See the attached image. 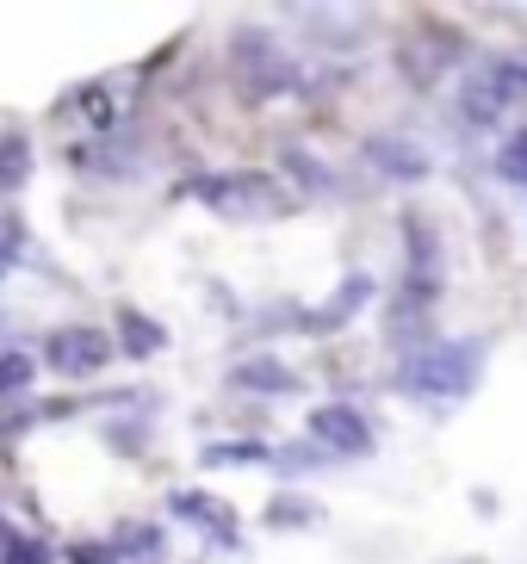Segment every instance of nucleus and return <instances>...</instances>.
<instances>
[{
  "mask_svg": "<svg viewBox=\"0 0 527 564\" xmlns=\"http://www.w3.org/2000/svg\"><path fill=\"white\" fill-rule=\"evenodd\" d=\"M478 366H484V341H434V348L410 354L404 366V391L410 398H429V403H460L472 384H478Z\"/></svg>",
  "mask_w": 527,
  "mask_h": 564,
  "instance_id": "obj_1",
  "label": "nucleus"
},
{
  "mask_svg": "<svg viewBox=\"0 0 527 564\" xmlns=\"http://www.w3.org/2000/svg\"><path fill=\"white\" fill-rule=\"evenodd\" d=\"M193 199H205L217 217H273L286 193L267 174H212V181H193Z\"/></svg>",
  "mask_w": 527,
  "mask_h": 564,
  "instance_id": "obj_2",
  "label": "nucleus"
},
{
  "mask_svg": "<svg viewBox=\"0 0 527 564\" xmlns=\"http://www.w3.org/2000/svg\"><path fill=\"white\" fill-rule=\"evenodd\" d=\"M521 100H527V63L472 68V75H465V94H460V106H465L472 124H496V118L509 112V106H521Z\"/></svg>",
  "mask_w": 527,
  "mask_h": 564,
  "instance_id": "obj_3",
  "label": "nucleus"
},
{
  "mask_svg": "<svg viewBox=\"0 0 527 564\" xmlns=\"http://www.w3.org/2000/svg\"><path fill=\"white\" fill-rule=\"evenodd\" d=\"M236 63H243V87H248V94H286V87H298L292 56L273 51V37H267V32H243V37H236Z\"/></svg>",
  "mask_w": 527,
  "mask_h": 564,
  "instance_id": "obj_4",
  "label": "nucleus"
},
{
  "mask_svg": "<svg viewBox=\"0 0 527 564\" xmlns=\"http://www.w3.org/2000/svg\"><path fill=\"white\" fill-rule=\"evenodd\" d=\"M44 360H50V372H63V379H94L99 366L112 360V341L99 329H87V323H75V329H56L44 341Z\"/></svg>",
  "mask_w": 527,
  "mask_h": 564,
  "instance_id": "obj_5",
  "label": "nucleus"
},
{
  "mask_svg": "<svg viewBox=\"0 0 527 564\" xmlns=\"http://www.w3.org/2000/svg\"><path fill=\"white\" fill-rule=\"evenodd\" d=\"M311 441L335 459H366L373 453V429H366V415L354 403H323L311 410Z\"/></svg>",
  "mask_w": 527,
  "mask_h": 564,
  "instance_id": "obj_6",
  "label": "nucleus"
},
{
  "mask_svg": "<svg viewBox=\"0 0 527 564\" xmlns=\"http://www.w3.org/2000/svg\"><path fill=\"white\" fill-rule=\"evenodd\" d=\"M366 162L379 167V174H391V181H422L429 174V150L410 143V137H373L366 143Z\"/></svg>",
  "mask_w": 527,
  "mask_h": 564,
  "instance_id": "obj_7",
  "label": "nucleus"
},
{
  "mask_svg": "<svg viewBox=\"0 0 527 564\" xmlns=\"http://www.w3.org/2000/svg\"><path fill=\"white\" fill-rule=\"evenodd\" d=\"M168 509L181 514V521H193V528L217 533V540H236L230 509H224V502H212V497H198V490H174V502H168Z\"/></svg>",
  "mask_w": 527,
  "mask_h": 564,
  "instance_id": "obj_8",
  "label": "nucleus"
},
{
  "mask_svg": "<svg viewBox=\"0 0 527 564\" xmlns=\"http://www.w3.org/2000/svg\"><path fill=\"white\" fill-rule=\"evenodd\" d=\"M236 391H267V398H286V391H298V372H286L280 360H243L230 372Z\"/></svg>",
  "mask_w": 527,
  "mask_h": 564,
  "instance_id": "obj_9",
  "label": "nucleus"
},
{
  "mask_svg": "<svg viewBox=\"0 0 527 564\" xmlns=\"http://www.w3.org/2000/svg\"><path fill=\"white\" fill-rule=\"evenodd\" d=\"M373 299V280H366V273H354V280H342V292H335L330 304H323V311L311 316V329H342L347 316L361 311V304Z\"/></svg>",
  "mask_w": 527,
  "mask_h": 564,
  "instance_id": "obj_10",
  "label": "nucleus"
},
{
  "mask_svg": "<svg viewBox=\"0 0 527 564\" xmlns=\"http://www.w3.org/2000/svg\"><path fill=\"white\" fill-rule=\"evenodd\" d=\"M25 167H32V150H25V137L7 131V137H0V186H19V181H25Z\"/></svg>",
  "mask_w": 527,
  "mask_h": 564,
  "instance_id": "obj_11",
  "label": "nucleus"
},
{
  "mask_svg": "<svg viewBox=\"0 0 527 564\" xmlns=\"http://www.w3.org/2000/svg\"><path fill=\"white\" fill-rule=\"evenodd\" d=\"M162 348V329L149 323V316L125 311V354H137V360H149V354Z\"/></svg>",
  "mask_w": 527,
  "mask_h": 564,
  "instance_id": "obj_12",
  "label": "nucleus"
},
{
  "mask_svg": "<svg viewBox=\"0 0 527 564\" xmlns=\"http://www.w3.org/2000/svg\"><path fill=\"white\" fill-rule=\"evenodd\" d=\"M267 447L261 441H224V447H205V465H261Z\"/></svg>",
  "mask_w": 527,
  "mask_h": 564,
  "instance_id": "obj_13",
  "label": "nucleus"
},
{
  "mask_svg": "<svg viewBox=\"0 0 527 564\" xmlns=\"http://www.w3.org/2000/svg\"><path fill=\"white\" fill-rule=\"evenodd\" d=\"M19 384H32V360L25 354H0V391H19Z\"/></svg>",
  "mask_w": 527,
  "mask_h": 564,
  "instance_id": "obj_14",
  "label": "nucleus"
},
{
  "mask_svg": "<svg viewBox=\"0 0 527 564\" xmlns=\"http://www.w3.org/2000/svg\"><path fill=\"white\" fill-rule=\"evenodd\" d=\"M267 514H273L280 528H304V521H316V509H311V502H292V497H280V502H273Z\"/></svg>",
  "mask_w": 527,
  "mask_h": 564,
  "instance_id": "obj_15",
  "label": "nucleus"
},
{
  "mask_svg": "<svg viewBox=\"0 0 527 564\" xmlns=\"http://www.w3.org/2000/svg\"><path fill=\"white\" fill-rule=\"evenodd\" d=\"M503 174L527 186V131H521V137H509V150H503Z\"/></svg>",
  "mask_w": 527,
  "mask_h": 564,
  "instance_id": "obj_16",
  "label": "nucleus"
},
{
  "mask_svg": "<svg viewBox=\"0 0 527 564\" xmlns=\"http://www.w3.org/2000/svg\"><path fill=\"white\" fill-rule=\"evenodd\" d=\"M7 564H50V552L37 546V540H7V552H0Z\"/></svg>",
  "mask_w": 527,
  "mask_h": 564,
  "instance_id": "obj_17",
  "label": "nucleus"
},
{
  "mask_svg": "<svg viewBox=\"0 0 527 564\" xmlns=\"http://www.w3.org/2000/svg\"><path fill=\"white\" fill-rule=\"evenodd\" d=\"M13 261H19V236H13V230H0V280L13 273Z\"/></svg>",
  "mask_w": 527,
  "mask_h": 564,
  "instance_id": "obj_18",
  "label": "nucleus"
},
{
  "mask_svg": "<svg viewBox=\"0 0 527 564\" xmlns=\"http://www.w3.org/2000/svg\"><path fill=\"white\" fill-rule=\"evenodd\" d=\"M75 564H112V558H106L99 546H75Z\"/></svg>",
  "mask_w": 527,
  "mask_h": 564,
  "instance_id": "obj_19",
  "label": "nucleus"
}]
</instances>
